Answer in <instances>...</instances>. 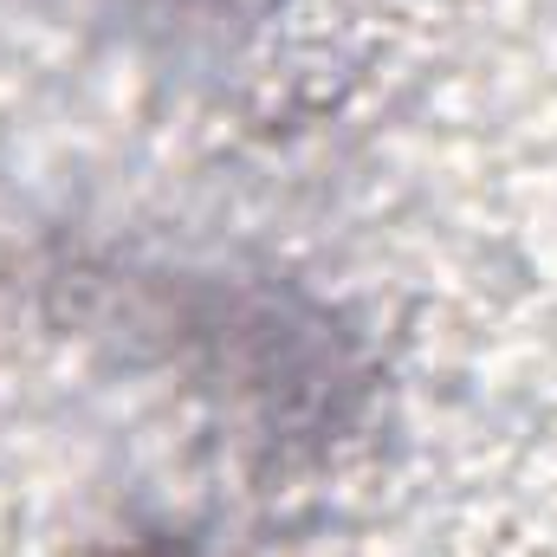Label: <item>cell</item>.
<instances>
[{
  "instance_id": "6da1fadb",
  "label": "cell",
  "mask_w": 557,
  "mask_h": 557,
  "mask_svg": "<svg viewBox=\"0 0 557 557\" xmlns=\"http://www.w3.org/2000/svg\"><path fill=\"white\" fill-rule=\"evenodd\" d=\"M162 7H227V0H162Z\"/></svg>"
}]
</instances>
